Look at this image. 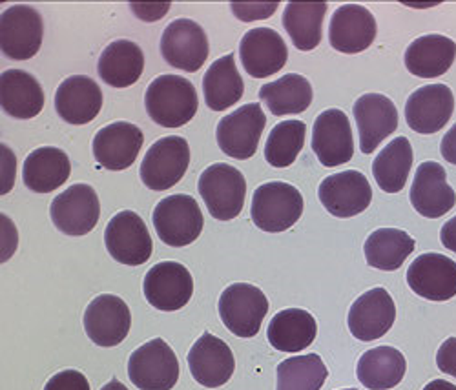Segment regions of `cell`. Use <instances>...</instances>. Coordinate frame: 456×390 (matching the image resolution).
Segmentation results:
<instances>
[{
	"label": "cell",
	"instance_id": "cell-43",
	"mask_svg": "<svg viewBox=\"0 0 456 390\" xmlns=\"http://www.w3.org/2000/svg\"><path fill=\"white\" fill-rule=\"evenodd\" d=\"M0 153H3V188H0V193L4 195L13 188L17 161H15V155H13L12 148L6 144L0 146Z\"/></svg>",
	"mask_w": 456,
	"mask_h": 390
},
{
	"label": "cell",
	"instance_id": "cell-16",
	"mask_svg": "<svg viewBox=\"0 0 456 390\" xmlns=\"http://www.w3.org/2000/svg\"><path fill=\"white\" fill-rule=\"evenodd\" d=\"M130 327L132 312L119 296L101 294L86 306L85 330L99 346H118L126 339Z\"/></svg>",
	"mask_w": 456,
	"mask_h": 390
},
{
	"label": "cell",
	"instance_id": "cell-18",
	"mask_svg": "<svg viewBox=\"0 0 456 390\" xmlns=\"http://www.w3.org/2000/svg\"><path fill=\"white\" fill-rule=\"evenodd\" d=\"M454 95L445 85H428L412 92L405 102V121L416 134L440 132L451 119Z\"/></svg>",
	"mask_w": 456,
	"mask_h": 390
},
{
	"label": "cell",
	"instance_id": "cell-12",
	"mask_svg": "<svg viewBox=\"0 0 456 390\" xmlns=\"http://www.w3.org/2000/svg\"><path fill=\"white\" fill-rule=\"evenodd\" d=\"M146 301L163 312H175L192 299L194 278L188 268L175 261H163L151 266L142 281Z\"/></svg>",
	"mask_w": 456,
	"mask_h": 390
},
{
	"label": "cell",
	"instance_id": "cell-27",
	"mask_svg": "<svg viewBox=\"0 0 456 390\" xmlns=\"http://www.w3.org/2000/svg\"><path fill=\"white\" fill-rule=\"evenodd\" d=\"M0 106L15 119H33L45 108V92L24 69H6L0 75Z\"/></svg>",
	"mask_w": 456,
	"mask_h": 390
},
{
	"label": "cell",
	"instance_id": "cell-31",
	"mask_svg": "<svg viewBox=\"0 0 456 390\" xmlns=\"http://www.w3.org/2000/svg\"><path fill=\"white\" fill-rule=\"evenodd\" d=\"M318 334V325L311 312L303 308H287L273 318L267 337L280 353H301L313 345Z\"/></svg>",
	"mask_w": 456,
	"mask_h": 390
},
{
	"label": "cell",
	"instance_id": "cell-21",
	"mask_svg": "<svg viewBox=\"0 0 456 390\" xmlns=\"http://www.w3.org/2000/svg\"><path fill=\"white\" fill-rule=\"evenodd\" d=\"M188 369L200 385L217 388L231 381L236 370V360L231 346L223 339L205 332L190 348Z\"/></svg>",
	"mask_w": 456,
	"mask_h": 390
},
{
	"label": "cell",
	"instance_id": "cell-42",
	"mask_svg": "<svg viewBox=\"0 0 456 390\" xmlns=\"http://www.w3.org/2000/svg\"><path fill=\"white\" fill-rule=\"evenodd\" d=\"M436 365L444 374L456 378V337H447L442 343L436 353Z\"/></svg>",
	"mask_w": 456,
	"mask_h": 390
},
{
	"label": "cell",
	"instance_id": "cell-33",
	"mask_svg": "<svg viewBox=\"0 0 456 390\" xmlns=\"http://www.w3.org/2000/svg\"><path fill=\"white\" fill-rule=\"evenodd\" d=\"M245 92L241 75L236 68L234 53H228L207 69L203 77V93L205 102L214 111H223L234 106Z\"/></svg>",
	"mask_w": 456,
	"mask_h": 390
},
{
	"label": "cell",
	"instance_id": "cell-36",
	"mask_svg": "<svg viewBox=\"0 0 456 390\" xmlns=\"http://www.w3.org/2000/svg\"><path fill=\"white\" fill-rule=\"evenodd\" d=\"M325 3H289L283 12V26L292 45L301 52L318 48L323 35Z\"/></svg>",
	"mask_w": 456,
	"mask_h": 390
},
{
	"label": "cell",
	"instance_id": "cell-15",
	"mask_svg": "<svg viewBox=\"0 0 456 390\" xmlns=\"http://www.w3.org/2000/svg\"><path fill=\"white\" fill-rule=\"evenodd\" d=\"M313 150L318 161L327 168L346 165L353 159V128L344 111L330 108L318 115L313 128Z\"/></svg>",
	"mask_w": 456,
	"mask_h": 390
},
{
	"label": "cell",
	"instance_id": "cell-5",
	"mask_svg": "<svg viewBox=\"0 0 456 390\" xmlns=\"http://www.w3.org/2000/svg\"><path fill=\"white\" fill-rule=\"evenodd\" d=\"M203 214L192 195L175 193L158 203L154 226L159 240L168 247H186L194 243L203 230Z\"/></svg>",
	"mask_w": 456,
	"mask_h": 390
},
{
	"label": "cell",
	"instance_id": "cell-41",
	"mask_svg": "<svg viewBox=\"0 0 456 390\" xmlns=\"http://www.w3.org/2000/svg\"><path fill=\"white\" fill-rule=\"evenodd\" d=\"M232 12L238 19L245 20V22H250V20H259V19H267V17H273L274 12L280 8V4H259V3H252V4H238L234 3L232 6Z\"/></svg>",
	"mask_w": 456,
	"mask_h": 390
},
{
	"label": "cell",
	"instance_id": "cell-30",
	"mask_svg": "<svg viewBox=\"0 0 456 390\" xmlns=\"http://www.w3.org/2000/svg\"><path fill=\"white\" fill-rule=\"evenodd\" d=\"M97 71L101 79L113 88L135 85L144 71L142 50L132 41H113L99 57Z\"/></svg>",
	"mask_w": 456,
	"mask_h": 390
},
{
	"label": "cell",
	"instance_id": "cell-40",
	"mask_svg": "<svg viewBox=\"0 0 456 390\" xmlns=\"http://www.w3.org/2000/svg\"><path fill=\"white\" fill-rule=\"evenodd\" d=\"M45 390H90V383L83 372L68 369L52 376Z\"/></svg>",
	"mask_w": 456,
	"mask_h": 390
},
{
	"label": "cell",
	"instance_id": "cell-48",
	"mask_svg": "<svg viewBox=\"0 0 456 390\" xmlns=\"http://www.w3.org/2000/svg\"><path fill=\"white\" fill-rule=\"evenodd\" d=\"M424 390H456V385L445 381V379H433L424 386Z\"/></svg>",
	"mask_w": 456,
	"mask_h": 390
},
{
	"label": "cell",
	"instance_id": "cell-39",
	"mask_svg": "<svg viewBox=\"0 0 456 390\" xmlns=\"http://www.w3.org/2000/svg\"><path fill=\"white\" fill-rule=\"evenodd\" d=\"M307 126L301 121H283L276 125L265 146V159L274 168H287L294 165L305 144Z\"/></svg>",
	"mask_w": 456,
	"mask_h": 390
},
{
	"label": "cell",
	"instance_id": "cell-3",
	"mask_svg": "<svg viewBox=\"0 0 456 390\" xmlns=\"http://www.w3.org/2000/svg\"><path fill=\"white\" fill-rule=\"evenodd\" d=\"M198 188L208 214L214 219L232 221L241 214L247 195V181L238 168L216 163L201 174Z\"/></svg>",
	"mask_w": 456,
	"mask_h": 390
},
{
	"label": "cell",
	"instance_id": "cell-47",
	"mask_svg": "<svg viewBox=\"0 0 456 390\" xmlns=\"http://www.w3.org/2000/svg\"><path fill=\"white\" fill-rule=\"evenodd\" d=\"M440 241L442 245L454 252L456 254V215L451 217L444 226H442V232H440Z\"/></svg>",
	"mask_w": 456,
	"mask_h": 390
},
{
	"label": "cell",
	"instance_id": "cell-44",
	"mask_svg": "<svg viewBox=\"0 0 456 390\" xmlns=\"http://www.w3.org/2000/svg\"><path fill=\"white\" fill-rule=\"evenodd\" d=\"M132 10L142 20H158L168 13L170 4H132Z\"/></svg>",
	"mask_w": 456,
	"mask_h": 390
},
{
	"label": "cell",
	"instance_id": "cell-46",
	"mask_svg": "<svg viewBox=\"0 0 456 390\" xmlns=\"http://www.w3.org/2000/svg\"><path fill=\"white\" fill-rule=\"evenodd\" d=\"M442 158L456 167V125L444 135L442 144H440Z\"/></svg>",
	"mask_w": 456,
	"mask_h": 390
},
{
	"label": "cell",
	"instance_id": "cell-26",
	"mask_svg": "<svg viewBox=\"0 0 456 390\" xmlns=\"http://www.w3.org/2000/svg\"><path fill=\"white\" fill-rule=\"evenodd\" d=\"M102 108V92L86 75H71L55 92V110L69 125H88Z\"/></svg>",
	"mask_w": 456,
	"mask_h": 390
},
{
	"label": "cell",
	"instance_id": "cell-20",
	"mask_svg": "<svg viewBox=\"0 0 456 390\" xmlns=\"http://www.w3.org/2000/svg\"><path fill=\"white\" fill-rule=\"evenodd\" d=\"M240 59L245 71L254 79H265L278 73L289 59L283 37L273 28H254L247 31L240 45Z\"/></svg>",
	"mask_w": 456,
	"mask_h": 390
},
{
	"label": "cell",
	"instance_id": "cell-10",
	"mask_svg": "<svg viewBox=\"0 0 456 390\" xmlns=\"http://www.w3.org/2000/svg\"><path fill=\"white\" fill-rule=\"evenodd\" d=\"M50 215L57 230L66 236H86L97 226L101 217L97 191L85 183L69 186L53 199Z\"/></svg>",
	"mask_w": 456,
	"mask_h": 390
},
{
	"label": "cell",
	"instance_id": "cell-38",
	"mask_svg": "<svg viewBox=\"0 0 456 390\" xmlns=\"http://www.w3.org/2000/svg\"><path fill=\"white\" fill-rule=\"evenodd\" d=\"M276 374V390H322L329 378V370L318 354L289 358L278 365Z\"/></svg>",
	"mask_w": 456,
	"mask_h": 390
},
{
	"label": "cell",
	"instance_id": "cell-35",
	"mask_svg": "<svg viewBox=\"0 0 456 390\" xmlns=\"http://www.w3.org/2000/svg\"><path fill=\"white\" fill-rule=\"evenodd\" d=\"M259 99L276 117L296 115L311 106L313 86L303 75L287 73L274 83L263 85L259 88Z\"/></svg>",
	"mask_w": 456,
	"mask_h": 390
},
{
	"label": "cell",
	"instance_id": "cell-11",
	"mask_svg": "<svg viewBox=\"0 0 456 390\" xmlns=\"http://www.w3.org/2000/svg\"><path fill=\"white\" fill-rule=\"evenodd\" d=\"M43 33V17L31 6L17 4L0 15V50L13 61H28L39 53Z\"/></svg>",
	"mask_w": 456,
	"mask_h": 390
},
{
	"label": "cell",
	"instance_id": "cell-17",
	"mask_svg": "<svg viewBox=\"0 0 456 390\" xmlns=\"http://www.w3.org/2000/svg\"><path fill=\"white\" fill-rule=\"evenodd\" d=\"M411 290L429 301H449L456 296V261L429 252L418 256L407 270Z\"/></svg>",
	"mask_w": 456,
	"mask_h": 390
},
{
	"label": "cell",
	"instance_id": "cell-28",
	"mask_svg": "<svg viewBox=\"0 0 456 390\" xmlns=\"http://www.w3.org/2000/svg\"><path fill=\"white\" fill-rule=\"evenodd\" d=\"M456 59V43L444 35H424L405 50V68L420 79H436L447 73Z\"/></svg>",
	"mask_w": 456,
	"mask_h": 390
},
{
	"label": "cell",
	"instance_id": "cell-2",
	"mask_svg": "<svg viewBox=\"0 0 456 390\" xmlns=\"http://www.w3.org/2000/svg\"><path fill=\"white\" fill-rule=\"evenodd\" d=\"M301 214L303 195L289 183H265L254 191L250 215L254 224L263 232H285L299 221Z\"/></svg>",
	"mask_w": 456,
	"mask_h": 390
},
{
	"label": "cell",
	"instance_id": "cell-1",
	"mask_svg": "<svg viewBox=\"0 0 456 390\" xmlns=\"http://www.w3.org/2000/svg\"><path fill=\"white\" fill-rule=\"evenodd\" d=\"M150 119L163 128H181L198 113V92L194 85L179 75H159L144 93Z\"/></svg>",
	"mask_w": 456,
	"mask_h": 390
},
{
	"label": "cell",
	"instance_id": "cell-49",
	"mask_svg": "<svg viewBox=\"0 0 456 390\" xmlns=\"http://www.w3.org/2000/svg\"><path fill=\"white\" fill-rule=\"evenodd\" d=\"M101 390H128L119 379H111V381H108Z\"/></svg>",
	"mask_w": 456,
	"mask_h": 390
},
{
	"label": "cell",
	"instance_id": "cell-19",
	"mask_svg": "<svg viewBox=\"0 0 456 390\" xmlns=\"http://www.w3.org/2000/svg\"><path fill=\"white\" fill-rule=\"evenodd\" d=\"M396 320V305L386 288H370L349 310V330L360 341L384 337Z\"/></svg>",
	"mask_w": 456,
	"mask_h": 390
},
{
	"label": "cell",
	"instance_id": "cell-8",
	"mask_svg": "<svg viewBox=\"0 0 456 390\" xmlns=\"http://www.w3.org/2000/svg\"><path fill=\"white\" fill-rule=\"evenodd\" d=\"M190 165V146L179 135H168L150 146L141 163V181L156 191L175 186Z\"/></svg>",
	"mask_w": 456,
	"mask_h": 390
},
{
	"label": "cell",
	"instance_id": "cell-4",
	"mask_svg": "<svg viewBox=\"0 0 456 390\" xmlns=\"http://www.w3.org/2000/svg\"><path fill=\"white\" fill-rule=\"evenodd\" d=\"M179 374V360L161 337L141 345L128 360V378L139 390H172Z\"/></svg>",
	"mask_w": 456,
	"mask_h": 390
},
{
	"label": "cell",
	"instance_id": "cell-14",
	"mask_svg": "<svg viewBox=\"0 0 456 390\" xmlns=\"http://www.w3.org/2000/svg\"><path fill=\"white\" fill-rule=\"evenodd\" d=\"M318 198L330 215L349 219L369 208L372 188L362 172L347 170L323 179Z\"/></svg>",
	"mask_w": 456,
	"mask_h": 390
},
{
	"label": "cell",
	"instance_id": "cell-23",
	"mask_svg": "<svg viewBox=\"0 0 456 390\" xmlns=\"http://www.w3.org/2000/svg\"><path fill=\"white\" fill-rule=\"evenodd\" d=\"M374 15L358 4H346L334 12L329 26V43L339 53L365 52L376 38Z\"/></svg>",
	"mask_w": 456,
	"mask_h": 390
},
{
	"label": "cell",
	"instance_id": "cell-24",
	"mask_svg": "<svg viewBox=\"0 0 456 390\" xmlns=\"http://www.w3.org/2000/svg\"><path fill=\"white\" fill-rule=\"evenodd\" d=\"M354 119L360 132V150L369 155L398 128V110L382 93H365L354 102Z\"/></svg>",
	"mask_w": 456,
	"mask_h": 390
},
{
	"label": "cell",
	"instance_id": "cell-32",
	"mask_svg": "<svg viewBox=\"0 0 456 390\" xmlns=\"http://www.w3.org/2000/svg\"><path fill=\"white\" fill-rule=\"evenodd\" d=\"M407 370L403 354L395 346H376L362 354L356 374L369 390H391L398 386Z\"/></svg>",
	"mask_w": 456,
	"mask_h": 390
},
{
	"label": "cell",
	"instance_id": "cell-37",
	"mask_svg": "<svg viewBox=\"0 0 456 390\" xmlns=\"http://www.w3.org/2000/svg\"><path fill=\"white\" fill-rule=\"evenodd\" d=\"M414 161L412 146L407 137H398L389 142L372 163V175L378 186L387 193L403 190Z\"/></svg>",
	"mask_w": 456,
	"mask_h": 390
},
{
	"label": "cell",
	"instance_id": "cell-25",
	"mask_svg": "<svg viewBox=\"0 0 456 390\" xmlns=\"http://www.w3.org/2000/svg\"><path fill=\"white\" fill-rule=\"evenodd\" d=\"M411 203L418 214L429 219H438L452 210L456 193L449 186L442 165L428 161L418 167L411 188Z\"/></svg>",
	"mask_w": 456,
	"mask_h": 390
},
{
	"label": "cell",
	"instance_id": "cell-13",
	"mask_svg": "<svg viewBox=\"0 0 456 390\" xmlns=\"http://www.w3.org/2000/svg\"><path fill=\"white\" fill-rule=\"evenodd\" d=\"M208 52V37L194 20L175 19L163 31L161 53L177 69L196 73L207 62Z\"/></svg>",
	"mask_w": 456,
	"mask_h": 390
},
{
	"label": "cell",
	"instance_id": "cell-9",
	"mask_svg": "<svg viewBox=\"0 0 456 390\" xmlns=\"http://www.w3.org/2000/svg\"><path fill=\"white\" fill-rule=\"evenodd\" d=\"M104 245L113 259L128 266L144 264L154 252L146 223L132 210H123L110 219Z\"/></svg>",
	"mask_w": 456,
	"mask_h": 390
},
{
	"label": "cell",
	"instance_id": "cell-6",
	"mask_svg": "<svg viewBox=\"0 0 456 390\" xmlns=\"http://www.w3.org/2000/svg\"><path fill=\"white\" fill-rule=\"evenodd\" d=\"M269 312V299L261 288L248 283H234L219 297L223 325L238 337H254Z\"/></svg>",
	"mask_w": 456,
	"mask_h": 390
},
{
	"label": "cell",
	"instance_id": "cell-7",
	"mask_svg": "<svg viewBox=\"0 0 456 390\" xmlns=\"http://www.w3.org/2000/svg\"><path fill=\"white\" fill-rule=\"evenodd\" d=\"M265 126H267V117L261 104H245L219 121L216 132L217 144L228 158L247 161L256 155Z\"/></svg>",
	"mask_w": 456,
	"mask_h": 390
},
{
	"label": "cell",
	"instance_id": "cell-50",
	"mask_svg": "<svg viewBox=\"0 0 456 390\" xmlns=\"http://www.w3.org/2000/svg\"><path fill=\"white\" fill-rule=\"evenodd\" d=\"M344 390H356V388H344Z\"/></svg>",
	"mask_w": 456,
	"mask_h": 390
},
{
	"label": "cell",
	"instance_id": "cell-29",
	"mask_svg": "<svg viewBox=\"0 0 456 390\" xmlns=\"http://www.w3.org/2000/svg\"><path fill=\"white\" fill-rule=\"evenodd\" d=\"M71 174L69 158L55 146L33 150L22 167L24 184L37 193H50L62 186Z\"/></svg>",
	"mask_w": 456,
	"mask_h": 390
},
{
	"label": "cell",
	"instance_id": "cell-22",
	"mask_svg": "<svg viewBox=\"0 0 456 390\" xmlns=\"http://www.w3.org/2000/svg\"><path fill=\"white\" fill-rule=\"evenodd\" d=\"M142 132L126 121L111 123L94 137V158L106 170L121 172L130 168L142 148Z\"/></svg>",
	"mask_w": 456,
	"mask_h": 390
},
{
	"label": "cell",
	"instance_id": "cell-34",
	"mask_svg": "<svg viewBox=\"0 0 456 390\" xmlns=\"http://www.w3.org/2000/svg\"><path fill=\"white\" fill-rule=\"evenodd\" d=\"M416 243L405 230L379 228L374 230L363 245L367 264L378 270L395 272L412 254Z\"/></svg>",
	"mask_w": 456,
	"mask_h": 390
},
{
	"label": "cell",
	"instance_id": "cell-45",
	"mask_svg": "<svg viewBox=\"0 0 456 390\" xmlns=\"http://www.w3.org/2000/svg\"><path fill=\"white\" fill-rule=\"evenodd\" d=\"M0 221H3V263H4V261L10 259V256H12L13 250H15V245H17V243H13V241H17V240H12V241H10V236H12V238H17V233H15L13 223L8 219V215L3 214V217H0Z\"/></svg>",
	"mask_w": 456,
	"mask_h": 390
}]
</instances>
